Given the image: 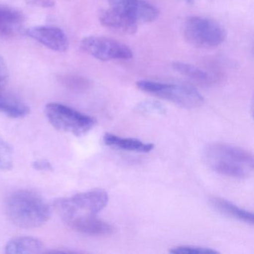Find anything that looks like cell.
<instances>
[{
    "instance_id": "obj_18",
    "label": "cell",
    "mask_w": 254,
    "mask_h": 254,
    "mask_svg": "<svg viewBox=\"0 0 254 254\" xmlns=\"http://www.w3.org/2000/svg\"><path fill=\"white\" fill-rule=\"evenodd\" d=\"M12 166V150L5 140L0 138V170H10Z\"/></svg>"
},
{
    "instance_id": "obj_24",
    "label": "cell",
    "mask_w": 254,
    "mask_h": 254,
    "mask_svg": "<svg viewBox=\"0 0 254 254\" xmlns=\"http://www.w3.org/2000/svg\"><path fill=\"white\" fill-rule=\"evenodd\" d=\"M183 1L188 5H193L195 2L196 0H183Z\"/></svg>"
},
{
    "instance_id": "obj_17",
    "label": "cell",
    "mask_w": 254,
    "mask_h": 254,
    "mask_svg": "<svg viewBox=\"0 0 254 254\" xmlns=\"http://www.w3.org/2000/svg\"><path fill=\"white\" fill-rule=\"evenodd\" d=\"M172 67L176 72L187 77L199 84L209 85L213 83V78L206 71L198 66L185 62H175L172 64Z\"/></svg>"
},
{
    "instance_id": "obj_8",
    "label": "cell",
    "mask_w": 254,
    "mask_h": 254,
    "mask_svg": "<svg viewBox=\"0 0 254 254\" xmlns=\"http://www.w3.org/2000/svg\"><path fill=\"white\" fill-rule=\"evenodd\" d=\"M110 7L123 13L138 25L154 21L159 11L145 0H109Z\"/></svg>"
},
{
    "instance_id": "obj_1",
    "label": "cell",
    "mask_w": 254,
    "mask_h": 254,
    "mask_svg": "<svg viewBox=\"0 0 254 254\" xmlns=\"http://www.w3.org/2000/svg\"><path fill=\"white\" fill-rule=\"evenodd\" d=\"M205 162L214 172L229 178L245 179L254 172L252 153L227 143H212L203 151Z\"/></svg>"
},
{
    "instance_id": "obj_14",
    "label": "cell",
    "mask_w": 254,
    "mask_h": 254,
    "mask_svg": "<svg viewBox=\"0 0 254 254\" xmlns=\"http://www.w3.org/2000/svg\"><path fill=\"white\" fill-rule=\"evenodd\" d=\"M103 140L105 145L108 146L134 152L148 153L154 148V144L145 143L139 139L133 138L120 137L113 133H105Z\"/></svg>"
},
{
    "instance_id": "obj_20",
    "label": "cell",
    "mask_w": 254,
    "mask_h": 254,
    "mask_svg": "<svg viewBox=\"0 0 254 254\" xmlns=\"http://www.w3.org/2000/svg\"><path fill=\"white\" fill-rule=\"evenodd\" d=\"M139 110L145 112L161 114L164 113L165 108L157 102H145L139 105Z\"/></svg>"
},
{
    "instance_id": "obj_23",
    "label": "cell",
    "mask_w": 254,
    "mask_h": 254,
    "mask_svg": "<svg viewBox=\"0 0 254 254\" xmlns=\"http://www.w3.org/2000/svg\"><path fill=\"white\" fill-rule=\"evenodd\" d=\"M32 2L43 7H53L55 5V0H32Z\"/></svg>"
},
{
    "instance_id": "obj_21",
    "label": "cell",
    "mask_w": 254,
    "mask_h": 254,
    "mask_svg": "<svg viewBox=\"0 0 254 254\" xmlns=\"http://www.w3.org/2000/svg\"><path fill=\"white\" fill-rule=\"evenodd\" d=\"M9 78L8 66L3 58L0 56V90H2L6 85Z\"/></svg>"
},
{
    "instance_id": "obj_15",
    "label": "cell",
    "mask_w": 254,
    "mask_h": 254,
    "mask_svg": "<svg viewBox=\"0 0 254 254\" xmlns=\"http://www.w3.org/2000/svg\"><path fill=\"white\" fill-rule=\"evenodd\" d=\"M30 109L23 101L0 90V112L11 118H21L28 115Z\"/></svg>"
},
{
    "instance_id": "obj_3",
    "label": "cell",
    "mask_w": 254,
    "mask_h": 254,
    "mask_svg": "<svg viewBox=\"0 0 254 254\" xmlns=\"http://www.w3.org/2000/svg\"><path fill=\"white\" fill-rule=\"evenodd\" d=\"M109 197L105 190H93L70 197L60 198L55 207L66 224L76 218L96 216L108 204Z\"/></svg>"
},
{
    "instance_id": "obj_9",
    "label": "cell",
    "mask_w": 254,
    "mask_h": 254,
    "mask_svg": "<svg viewBox=\"0 0 254 254\" xmlns=\"http://www.w3.org/2000/svg\"><path fill=\"white\" fill-rule=\"evenodd\" d=\"M23 35L38 41L54 52L64 53L69 49V42L66 34L55 26H33L24 29Z\"/></svg>"
},
{
    "instance_id": "obj_6",
    "label": "cell",
    "mask_w": 254,
    "mask_h": 254,
    "mask_svg": "<svg viewBox=\"0 0 254 254\" xmlns=\"http://www.w3.org/2000/svg\"><path fill=\"white\" fill-rule=\"evenodd\" d=\"M44 112L55 128L76 136L88 133L96 125L93 117L62 104H48Z\"/></svg>"
},
{
    "instance_id": "obj_2",
    "label": "cell",
    "mask_w": 254,
    "mask_h": 254,
    "mask_svg": "<svg viewBox=\"0 0 254 254\" xmlns=\"http://www.w3.org/2000/svg\"><path fill=\"white\" fill-rule=\"evenodd\" d=\"M7 215L11 221L23 228L44 225L51 216L50 205L33 191L20 190L11 194L5 203Z\"/></svg>"
},
{
    "instance_id": "obj_5",
    "label": "cell",
    "mask_w": 254,
    "mask_h": 254,
    "mask_svg": "<svg viewBox=\"0 0 254 254\" xmlns=\"http://www.w3.org/2000/svg\"><path fill=\"white\" fill-rule=\"evenodd\" d=\"M183 33L186 41L197 48H215L222 44L227 37L222 25L201 16L187 18L183 27Z\"/></svg>"
},
{
    "instance_id": "obj_12",
    "label": "cell",
    "mask_w": 254,
    "mask_h": 254,
    "mask_svg": "<svg viewBox=\"0 0 254 254\" xmlns=\"http://www.w3.org/2000/svg\"><path fill=\"white\" fill-rule=\"evenodd\" d=\"M24 17L12 8L0 7V36L12 37L23 34Z\"/></svg>"
},
{
    "instance_id": "obj_13",
    "label": "cell",
    "mask_w": 254,
    "mask_h": 254,
    "mask_svg": "<svg viewBox=\"0 0 254 254\" xmlns=\"http://www.w3.org/2000/svg\"><path fill=\"white\" fill-rule=\"evenodd\" d=\"M211 206L220 213L245 224H254V214L246 209L236 206L234 203L220 197H212L209 200Z\"/></svg>"
},
{
    "instance_id": "obj_7",
    "label": "cell",
    "mask_w": 254,
    "mask_h": 254,
    "mask_svg": "<svg viewBox=\"0 0 254 254\" xmlns=\"http://www.w3.org/2000/svg\"><path fill=\"white\" fill-rule=\"evenodd\" d=\"M81 49L84 53L101 62L129 60L133 57L130 47L106 37H87L81 41Z\"/></svg>"
},
{
    "instance_id": "obj_4",
    "label": "cell",
    "mask_w": 254,
    "mask_h": 254,
    "mask_svg": "<svg viewBox=\"0 0 254 254\" xmlns=\"http://www.w3.org/2000/svg\"><path fill=\"white\" fill-rule=\"evenodd\" d=\"M138 88L145 93L172 102L181 108L194 109L203 105V96L190 85L140 80L136 83Z\"/></svg>"
},
{
    "instance_id": "obj_11",
    "label": "cell",
    "mask_w": 254,
    "mask_h": 254,
    "mask_svg": "<svg viewBox=\"0 0 254 254\" xmlns=\"http://www.w3.org/2000/svg\"><path fill=\"white\" fill-rule=\"evenodd\" d=\"M66 224L72 230L94 236H107L112 234L114 231L112 225L102 220L98 219L96 216L76 218Z\"/></svg>"
},
{
    "instance_id": "obj_19",
    "label": "cell",
    "mask_w": 254,
    "mask_h": 254,
    "mask_svg": "<svg viewBox=\"0 0 254 254\" xmlns=\"http://www.w3.org/2000/svg\"><path fill=\"white\" fill-rule=\"evenodd\" d=\"M169 252L174 254H215L218 253L211 248L191 245L177 246L170 249Z\"/></svg>"
},
{
    "instance_id": "obj_16",
    "label": "cell",
    "mask_w": 254,
    "mask_h": 254,
    "mask_svg": "<svg viewBox=\"0 0 254 254\" xmlns=\"http://www.w3.org/2000/svg\"><path fill=\"white\" fill-rule=\"evenodd\" d=\"M7 254H38L44 249V245L39 239L29 236L14 238L5 246Z\"/></svg>"
},
{
    "instance_id": "obj_10",
    "label": "cell",
    "mask_w": 254,
    "mask_h": 254,
    "mask_svg": "<svg viewBox=\"0 0 254 254\" xmlns=\"http://www.w3.org/2000/svg\"><path fill=\"white\" fill-rule=\"evenodd\" d=\"M99 20L102 26L127 35L136 33L139 26L127 16L111 7L101 13Z\"/></svg>"
},
{
    "instance_id": "obj_22",
    "label": "cell",
    "mask_w": 254,
    "mask_h": 254,
    "mask_svg": "<svg viewBox=\"0 0 254 254\" xmlns=\"http://www.w3.org/2000/svg\"><path fill=\"white\" fill-rule=\"evenodd\" d=\"M34 167L38 170H51L52 166L47 161H37L34 163Z\"/></svg>"
}]
</instances>
